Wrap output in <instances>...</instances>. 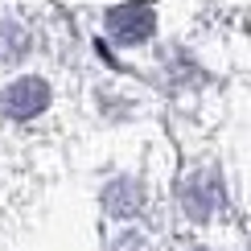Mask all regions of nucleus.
<instances>
[{
  "label": "nucleus",
  "instance_id": "f257e3e1",
  "mask_svg": "<svg viewBox=\"0 0 251 251\" xmlns=\"http://www.w3.org/2000/svg\"><path fill=\"white\" fill-rule=\"evenodd\" d=\"M152 25H156V13H152L149 0H132V4L111 8V13H107V29H111V37L124 41V46L149 41V37H152Z\"/></svg>",
  "mask_w": 251,
  "mask_h": 251
},
{
  "label": "nucleus",
  "instance_id": "f03ea898",
  "mask_svg": "<svg viewBox=\"0 0 251 251\" xmlns=\"http://www.w3.org/2000/svg\"><path fill=\"white\" fill-rule=\"evenodd\" d=\"M181 206H185L190 218H198V223L214 218L223 210V181H218L214 173H194L190 181H185V190H181Z\"/></svg>",
  "mask_w": 251,
  "mask_h": 251
},
{
  "label": "nucleus",
  "instance_id": "7ed1b4c3",
  "mask_svg": "<svg viewBox=\"0 0 251 251\" xmlns=\"http://www.w3.org/2000/svg\"><path fill=\"white\" fill-rule=\"evenodd\" d=\"M50 107V87L41 78H17L4 91V116L8 120H37Z\"/></svg>",
  "mask_w": 251,
  "mask_h": 251
},
{
  "label": "nucleus",
  "instance_id": "20e7f679",
  "mask_svg": "<svg viewBox=\"0 0 251 251\" xmlns=\"http://www.w3.org/2000/svg\"><path fill=\"white\" fill-rule=\"evenodd\" d=\"M25 50H29V33L13 21H4L0 25V62H17Z\"/></svg>",
  "mask_w": 251,
  "mask_h": 251
}]
</instances>
